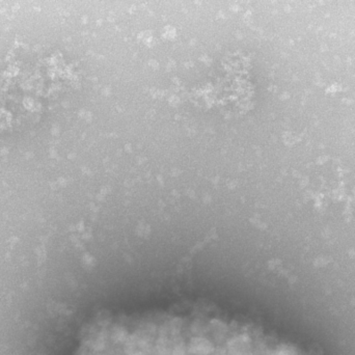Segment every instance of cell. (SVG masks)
<instances>
[{
    "label": "cell",
    "mask_w": 355,
    "mask_h": 355,
    "mask_svg": "<svg viewBox=\"0 0 355 355\" xmlns=\"http://www.w3.org/2000/svg\"><path fill=\"white\" fill-rule=\"evenodd\" d=\"M78 355H305L252 325L201 310L102 317Z\"/></svg>",
    "instance_id": "6da1fadb"
}]
</instances>
